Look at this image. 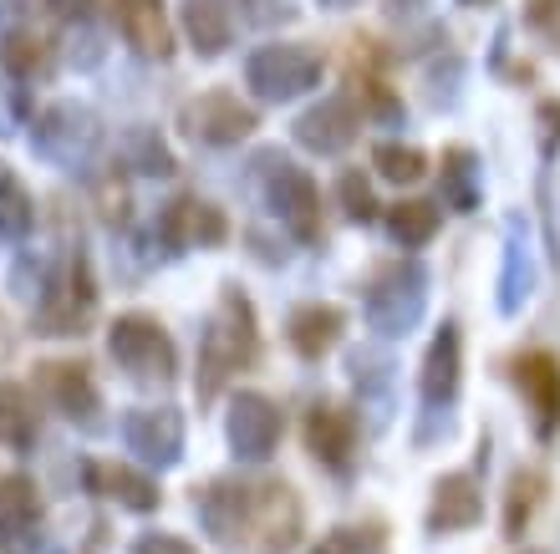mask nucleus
<instances>
[{"instance_id": "nucleus-1", "label": "nucleus", "mask_w": 560, "mask_h": 554, "mask_svg": "<svg viewBox=\"0 0 560 554\" xmlns=\"http://www.w3.org/2000/svg\"><path fill=\"white\" fill-rule=\"evenodd\" d=\"M255 362V310L240 291H224L205 335H199V397H220V387L240 366Z\"/></svg>"}, {"instance_id": "nucleus-2", "label": "nucleus", "mask_w": 560, "mask_h": 554, "mask_svg": "<svg viewBox=\"0 0 560 554\" xmlns=\"http://www.w3.org/2000/svg\"><path fill=\"white\" fill-rule=\"evenodd\" d=\"M423 306H428V270L418 260H398L387 264L383 275L368 285V300H362V310H368V326L377 335H408L418 321H423Z\"/></svg>"}, {"instance_id": "nucleus-3", "label": "nucleus", "mask_w": 560, "mask_h": 554, "mask_svg": "<svg viewBox=\"0 0 560 554\" xmlns=\"http://www.w3.org/2000/svg\"><path fill=\"white\" fill-rule=\"evenodd\" d=\"M322 72H326L322 51H316V46H301V42L260 46V51H250V61H245V82H250V92L266 97V103H291V97L316 87Z\"/></svg>"}, {"instance_id": "nucleus-4", "label": "nucleus", "mask_w": 560, "mask_h": 554, "mask_svg": "<svg viewBox=\"0 0 560 554\" xmlns=\"http://www.w3.org/2000/svg\"><path fill=\"white\" fill-rule=\"evenodd\" d=\"M260 168H266V199L276 209V220L301 245H316L322 239V193H316V178L306 168H295L291 158H280V153H266Z\"/></svg>"}, {"instance_id": "nucleus-5", "label": "nucleus", "mask_w": 560, "mask_h": 554, "mask_svg": "<svg viewBox=\"0 0 560 554\" xmlns=\"http://www.w3.org/2000/svg\"><path fill=\"white\" fill-rule=\"evenodd\" d=\"M510 377H515L520 397H525L530 433L540 443H550L560 433V362L550 351H525V356L510 362Z\"/></svg>"}, {"instance_id": "nucleus-6", "label": "nucleus", "mask_w": 560, "mask_h": 554, "mask_svg": "<svg viewBox=\"0 0 560 554\" xmlns=\"http://www.w3.org/2000/svg\"><path fill=\"white\" fill-rule=\"evenodd\" d=\"M113 356L143 381H168L178 366L168 331L159 321H148V316H122L113 326Z\"/></svg>"}, {"instance_id": "nucleus-7", "label": "nucleus", "mask_w": 560, "mask_h": 554, "mask_svg": "<svg viewBox=\"0 0 560 554\" xmlns=\"http://www.w3.org/2000/svg\"><path fill=\"white\" fill-rule=\"evenodd\" d=\"M178 122H184V132L199 138V143L230 148V143H240V138L255 132V107H245L235 92H205V97L184 103V117H178Z\"/></svg>"}, {"instance_id": "nucleus-8", "label": "nucleus", "mask_w": 560, "mask_h": 554, "mask_svg": "<svg viewBox=\"0 0 560 554\" xmlns=\"http://www.w3.org/2000/svg\"><path fill=\"white\" fill-rule=\"evenodd\" d=\"M194 514H199V524L220 544L255 540V488L250 483H235V479L209 483L205 494L194 498Z\"/></svg>"}, {"instance_id": "nucleus-9", "label": "nucleus", "mask_w": 560, "mask_h": 554, "mask_svg": "<svg viewBox=\"0 0 560 554\" xmlns=\"http://www.w3.org/2000/svg\"><path fill=\"white\" fill-rule=\"evenodd\" d=\"M280 443V408L260 392H240L230 408V448L240 463H266Z\"/></svg>"}, {"instance_id": "nucleus-10", "label": "nucleus", "mask_w": 560, "mask_h": 554, "mask_svg": "<svg viewBox=\"0 0 560 554\" xmlns=\"http://www.w3.org/2000/svg\"><path fill=\"white\" fill-rule=\"evenodd\" d=\"M357 132H362V113H357V103L347 97V92H337V97H326V103H316L311 113L295 117V143L311 148V153H341V148L357 143Z\"/></svg>"}, {"instance_id": "nucleus-11", "label": "nucleus", "mask_w": 560, "mask_h": 554, "mask_svg": "<svg viewBox=\"0 0 560 554\" xmlns=\"http://www.w3.org/2000/svg\"><path fill=\"white\" fill-rule=\"evenodd\" d=\"M224 234H230L224 214L214 204H205V199H194V193L174 199L159 220V239L168 249H205V245H220Z\"/></svg>"}, {"instance_id": "nucleus-12", "label": "nucleus", "mask_w": 560, "mask_h": 554, "mask_svg": "<svg viewBox=\"0 0 560 554\" xmlns=\"http://www.w3.org/2000/svg\"><path fill=\"white\" fill-rule=\"evenodd\" d=\"M122 438H128V448H133L138 458L168 468L184 458V417H178L174 408H138L133 417L122 423Z\"/></svg>"}, {"instance_id": "nucleus-13", "label": "nucleus", "mask_w": 560, "mask_h": 554, "mask_svg": "<svg viewBox=\"0 0 560 554\" xmlns=\"http://www.w3.org/2000/svg\"><path fill=\"white\" fill-rule=\"evenodd\" d=\"M485 519V494L474 473H448L433 483V504H428V534H464Z\"/></svg>"}, {"instance_id": "nucleus-14", "label": "nucleus", "mask_w": 560, "mask_h": 554, "mask_svg": "<svg viewBox=\"0 0 560 554\" xmlns=\"http://www.w3.org/2000/svg\"><path fill=\"white\" fill-rule=\"evenodd\" d=\"M92 306H97V291H92L88 264L72 260L67 280H61L57 291L46 295V306L36 310V331L42 335H77V326L92 316Z\"/></svg>"}, {"instance_id": "nucleus-15", "label": "nucleus", "mask_w": 560, "mask_h": 554, "mask_svg": "<svg viewBox=\"0 0 560 554\" xmlns=\"http://www.w3.org/2000/svg\"><path fill=\"white\" fill-rule=\"evenodd\" d=\"M530 295H535L530 229H525L520 214H510L504 220V264H500V316H520Z\"/></svg>"}, {"instance_id": "nucleus-16", "label": "nucleus", "mask_w": 560, "mask_h": 554, "mask_svg": "<svg viewBox=\"0 0 560 554\" xmlns=\"http://www.w3.org/2000/svg\"><path fill=\"white\" fill-rule=\"evenodd\" d=\"M306 448L311 458L322 468H331V473H347L352 468V452H357V423L352 412L331 408V402H316L306 417Z\"/></svg>"}, {"instance_id": "nucleus-17", "label": "nucleus", "mask_w": 560, "mask_h": 554, "mask_svg": "<svg viewBox=\"0 0 560 554\" xmlns=\"http://www.w3.org/2000/svg\"><path fill=\"white\" fill-rule=\"evenodd\" d=\"M240 26V0H184V31L199 57H220L235 42Z\"/></svg>"}, {"instance_id": "nucleus-18", "label": "nucleus", "mask_w": 560, "mask_h": 554, "mask_svg": "<svg viewBox=\"0 0 560 554\" xmlns=\"http://www.w3.org/2000/svg\"><path fill=\"white\" fill-rule=\"evenodd\" d=\"M88 483H92V494L113 498V504H122V509H133V514L159 509V483L128 463H88Z\"/></svg>"}, {"instance_id": "nucleus-19", "label": "nucleus", "mask_w": 560, "mask_h": 554, "mask_svg": "<svg viewBox=\"0 0 560 554\" xmlns=\"http://www.w3.org/2000/svg\"><path fill=\"white\" fill-rule=\"evenodd\" d=\"M458 392V326L443 321L423 356V408H448Z\"/></svg>"}, {"instance_id": "nucleus-20", "label": "nucleus", "mask_w": 560, "mask_h": 554, "mask_svg": "<svg viewBox=\"0 0 560 554\" xmlns=\"http://www.w3.org/2000/svg\"><path fill=\"white\" fill-rule=\"evenodd\" d=\"M92 138H97V128H92V117L77 113V107H51V113H42V122H36V148L51 153V158L88 153Z\"/></svg>"}, {"instance_id": "nucleus-21", "label": "nucleus", "mask_w": 560, "mask_h": 554, "mask_svg": "<svg viewBox=\"0 0 560 554\" xmlns=\"http://www.w3.org/2000/svg\"><path fill=\"white\" fill-rule=\"evenodd\" d=\"M443 204L454 209V214H474L479 199H485V168H479V153L474 148H448L443 153Z\"/></svg>"}, {"instance_id": "nucleus-22", "label": "nucleus", "mask_w": 560, "mask_h": 554, "mask_svg": "<svg viewBox=\"0 0 560 554\" xmlns=\"http://www.w3.org/2000/svg\"><path fill=\"white\" fill-rule=\"evenodd\" d=\"M118 21L122 36L143 57H168L174 51V36H168V21H163V0H118Z\"/></svg>"}, {"instance_id": "nucleus-23", "label": "nucleus", "mask_w": 560, "mask_h": 554, "mask_svg": "<svg viewBox=\"0 0 560 554\" xmlns=\"http://www.w3.org/2000/svg\"><path fill=\"white\" fill-rule=\"evenodd\" d=\"M352 372H357L362 412H372V427H387V417H393V356H383V351H357Z\"/></svg>"}, {"instance_id": "nucleus-24", "label": "nucleus", "mask_w": 560, "mask_h": 554, "mask_svg": "<svg viewBox=\"0 0 560 554\" xmlns=\"http://www.w3.org/2000/svg\"><path fill=\"white\" fill-rule=\"evenodd\" d=\"M42 387H46V397L67 412V417H92V412H97V387H92L88 366L46 362L42 366Z\"/></svg>"}, {"instance_id": "nucleus-25", "label": "nucleus", "mask_w": 560, "mask_h": 554, "mask_svg": "<svg viewBox=\"0 0 560 554\" xmlns=\"http://www.w3.org/2000/svg\"><path fill=\"white\" fill-rule=\"evenodd\" d=\"M337 335H341L337 306H301L291 316V346H295V356H306V362H322L326 351L337 346Z\"/></svg>"}, {"instance_id": "nucleus-26", "label": "nucleus", "mask_w": 560, "mask_h": 554, "mask_svg": "<svg viewBox=\"0 0 560 554\" xmlns=\"http://www.w3.org/2000/svg\"><path fill=\"white\" fill-rule=\"evenodd\" d=\"M439 224H443V209L428 204V199H408V204H393V209H387V234H393L402 249L428 245V239L439 234Z\"/></svg>"}, {"instance_id": "nucleus-27", "label": "nucleus", "mask_w": 560, "mask_h": 554, "mask_svg": "<svg viewBox=\"0 0 560 554\" xmlns=\"http://www.w3.org/2000/svg\"><path fill=\"white\" fill-rule=\"evenodd\" d=\"M0 443H11V448L36 443V408H31L26 387H15V381H0Z\"/></svg>"}, {"instance_id": "nucleus-28", "label": "nucleus", "mask_w": 560, "mask_h": 554, "mask_svg": "<svg viewBox=\"0 0 560 554\" xmlns=\"http://www.w3.org/2000/svg\"><path fill=\"white\" fill-rule=\"evenodd\" d=\"M31 224H36V204H31L26 184L11 174V163H0V234L21 239L31 234Z\"/></svg>"}, {"instance_id": "nucleus-29", "label": "nucleus", "mask_w": 560, "mask_h": 554, "mask_svg": "<svg viewBox=\"0 0 560 554\" xmlns=\"http://www.w3.org/2000/svg\"><path fill=\"white\" fill-rule=\"evenodd\" d=\"M36 524V488L26 479H5L0 483V540H15Z\"/></svg>"}, {"instance_id": "nucleus-30", "label": "nucleus", "mask_w": 560, "mask_h": 554, "mask_svg": "<svg viewBox=\"0 0 560 554\" xmlns=\"http://www.w3.org/2000/svg\"><path fill=\"white\" fill-rule=\"evenodd\" d=\"M372 168L387 178V184H418L428 174V158L413 143H377L372 148Z\"/></svg>"}, {"instance_id": "nucleus-31", "label": "nucleus", "mask_w": 560, "mask_h": 554, "mask_svg": "<svg viewBox=\"0 0 560 554\" xmlns=\"http://www.w3.org/2000/svg\"><path fill=\"white\" fill-rule=\"evenodd\" d=\"M535 504H540V473H525L520 468L510 479V509H504V540H525V524H530Z\"/></svg>"}, {"instance_id": "nucleus-32", "label": "nucleus", "mask_w": 560, "mask_h": 554, "mask_svg": "<svg viewBox=\"0 0 560 554\" xmlns=\"http://www.w3.org/2000/svg\"><path fill=\"white\" fill-rule=\"evenodd\" d=\"M311 554H387V540H383V529H372V524H341Z\"/></svg>"}, {"instance_id": "nucleus-33", "label": "nucleus", "mask_w": 560, "mask_h": 554, "mask_svg": "<svg viewBox=\"0 0 560 554\" xmlns=\"http://www.w3.org/2000/svg\"><path fill=\"white\" fill-rule=\"evenodd\" d=\"M128 158H133L138 174H174V153L159 143V132H133L128 138Z\"/></svg>"}, {"instance_id": "nucleus-34", "label": "nucleus", "mask_w": 560, "mask_h": 554, "mask_svg": "<svg viewBox=\"0 0 560 554\" xmlns=\"http://www.w3.org/2000/svg\"><path fill=\"white\" fill-rule=\"evenodd\" d=\"M337 193H341V204H347V220H357V224L377 220V199H372V184L357 174V168H352V174H341Z\"/></svg>"}, {"instance_id": "nucleus-35", "label": "nucleus", "mask_w": 560, "mask_h": 554, "mask_svg": "<svg viewBox=\"0 0 560 554\" xmlns=\"http://www.w3.org/2000/svg\"><path fill=\"white\" fill-rule=\"evenodd\" d=\"M0 61H5L15 76H31L36 67H42V42H36V36H26V31H11V36H5V46H0Z\"/></svg>"}, {"instance_id": "nucleus-36", "label": "nucleus", "mask_w": 560, "mask_h": 554, "mask_svg": "<svg viewBox=\"0 0 560 554\" xmlns=\"http://www.w3.org/2000/svg\"><path fill=\"white\" fill-rule=\"evenodd\" d=\"M535 128H540V153H546V158H556V148H560V103H540V107H535Z\"/></svg>"}, {"instance_id": "nucleus-37", "label": "nucleus", "mask_w": 560, "mask_h": 554, "mask_svg": "<svg viewBox=\"0 0 560 554\" xmlns=\"http://www.w3.org/2000/svg\"><path fill=\"white\" fill-rule=\"evenodd\" d=\"M133 554H199L189 540H178V534H143L133 544Z\"/></svg>"}, {"instance_id": "nucleus-38", "label": "nucleus", "mask_w": 560, "mask_h": 554, "mask_svg": "<svg viewBox=\"0 0 560 554\" xmlns=\"http://www.w3.org/2000/svg\"><path fill=\"white\" fill-rule=\"evenodd\" d=\"M46 5H57L61 15H88V0H46Z\"/></svg>"}, {"instance_id": "nucleus-39", "label": "nucleus", "mask_w": 560, "mask_h": 554, "mask_svg": "<svg viewBox=\"0 0 560 554\" xmlns=\"http://www.w3.org/2000/svg\"><path fill=\"white\" fill-rule=\"evenodd\" d=\"M393 5H398V11H413V5H418V0H393Z\"/></svg>"}, {"instance_id": "nucleus-40", "label": "nucleus", "mask_w": 560, "mask_h": 554, "mask_svg": "<svg viewBox=\"0 0 560 554\" xmlns=\"http://www.w3.org/2000/svg\"><path fill=\"white\" fill-rule=\"evenodd\" d=\"M322 5H331V11H341V5H352V0H322Z\"/></svg>"}, {"instance_id": "nucleus-41", "label": "nucleus", "mask_w": 560, "mask_h": 554, "mask_svg": "<svg viewBox=\"0 0 560 554\" xmlns=\"http://www.w3.org/2000/svg\"><path fill=\"white\" fill-rule=\"evenodd\" d=\"M525 554H550V550H525Z\"/></svg>"}, {"instance_id": "nucleus-42", "label": "nucleus", "mask_w": 560, "mask_h": 554, "mask_svg": "<svg viewBox=\"0 0 560 554\" xmlns=\"http://www.w3.org/2000/svg\"><path fill=\"white\" fill-rule=\"evenodd\" d=\"M464 5H474V0H464Z\"/></svg>"}]
</instances>
